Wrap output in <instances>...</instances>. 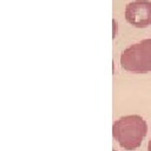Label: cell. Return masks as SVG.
I'll return each mask as SVG.
<instances>
[{
  "label": "cell",
  "instance_id": "cell-2",
  "mask_svg": "<svg viewBox=\"0 0 151 151\" xmlns=\"http://www.w3.org/2000/svg\"><path fill=\"white\" fill-rule=\"evenodd\" d=\"M120 65L132 73L151 72V38L126 47L120 55Z\"/></svg>",
  "mask_w": 151,
  "mask_h": 151
},
{
  "label": "cell",
  "instance_id": "cell-5",
  "mask_svg": "<svg viewBox=\"0 0 151 151\" xmlns=\"http://www.w3.org/2000/svg\"><path fill=\"white\" fill-rule=\"evenodd\" d=\"M113 151H116V150H113Z\"/></svg>",
  "mask_w": 151,
  "mask_h": 151
},
{
  "label": "cell",
  "instance_id": "cell-4",
  "mask_svg": "<svg viewBox=\"0 0 151 151\" xmlns=\"http://www.w3.org/2000/svg\"><path fill=\"white\" fill-rule=\"evenodd\" d=\"M147 151H151V139L149 140V144H147Z\"/></svg>",
  "mask_w": 151,
  "mask_h": 151
},
{
  "label": "cell",
  "instance_id": "cell-3",
  "mask_svg": "<svg viewBox=\"0 0 151 151\" xmlns=\"http://www.w3.org/2000/svg\"><path fill=\"white\" fill-rule=\"evenodd\" d=\"M125 19L134 27L143 28L151 25V1L133 0L126 5Z\"/></svg>",
  "mask_w": 151,
  "mask_h": 151
},
{
  "label": "cell",
  "instance_id": "cell-1",
  "mask_svg": "<svg viewBox=\"0 0 151 151\" xmlns=\"http://www.w3.org/2000/svg\"><path fill=\"white\" fill-rule=\"evenodd\" d=\"M147 133V124L138 114L124 116L117 119L112 126L113 138L125 150H134L140 146Z\"/></svg>",
  "mask_w": 151,
  "mask_h": 151
}]
</instances>
